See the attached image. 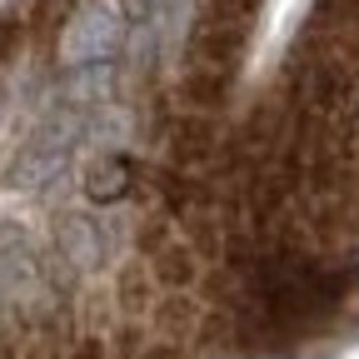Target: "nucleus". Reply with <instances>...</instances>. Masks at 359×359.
Wrapping results in <instances>:
<instances>
[{"mask_svg":"<svg viewBox=\"0 0 359 359\" xmlns=\"http://www.w3.org/2000/svg\"><path fill=\"white\" fill-rule=\"evenodd\" d=\"M120 30H125V15L105 0H85V6L65 20V35H60V50L70 65H100L115 45H120Z\"/></svg>","mask_w":359,"mask_h":359,"instance_id":"1","label":"nucleus"},{"mask_svg":"<svg viewBox=\"0 0 359 359\" xmlns=\"http://www.w3.org/2000/svg\"><path fill=\"white\" fill-rule=\"evenodd\" d=\"M130 190V165L125 160H95L85 170V195L90 200H100V205H110V200H120Z\"/></svg>","mask_w":359,"mask_h":359,"instance_id":"2","label":"nucleus"}]
</instances>
